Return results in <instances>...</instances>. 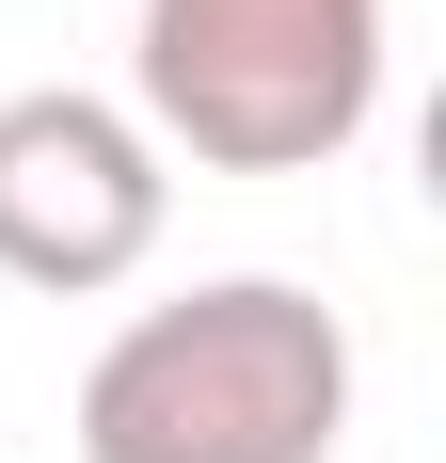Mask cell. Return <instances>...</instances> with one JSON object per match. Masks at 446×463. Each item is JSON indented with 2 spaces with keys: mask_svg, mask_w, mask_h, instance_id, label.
<instances>
[{
  "mask_svg": "<svg viewBox=\"0 0 446 463\" xmlns=\"http://www.w3.org/2000/svg\"><path fill=\"white\" fill-rule=\"evenodd\" d=\"M128 112L208 176H319L383 112V0H144Z\"/></svg>",
  "mask_w": 446,
  "mask_h": 463,
  "instance_id": "2",
  "label": "cell"
},
{
  "mask_svg": "<svg viewBox=\"0 0 446 463\" xmlns=\"http://www.w3.org/2000/svg\"><path fill=\"white\" fill-rule=\"evenodd\" d=\"M351 320L287 272H208L80 368V463H335Z\"/></svg>",
  "mask_w": 446,
  "mask_h": 463,
  "instance_id": "1",
  "label": "cell"
},
{
  "mask_svg": "<svg viewBox=\"0 0 446 463\" xmlns=\"http://www.w3.org/2000/svg\"><path fill=\"white\" fill-rule=\"evenodd\" d=\"M160 208H176V160L144 144L128 96H80V80L0 96V288L96 304L160 256Z\"/></svg>",
  "mask_w": 446,
  "mask_h": 463,
  "instance_id": "3",
  "label": "cell"
}]
</instances>
